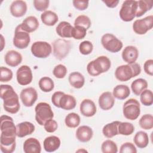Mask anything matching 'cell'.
Segmentation results:
<instances>
[{
  "label": "cell",
  "mask_w": 153,
  "mask_h": 153,
  "mask_svg": "<svg viewBox=\"0 0 153 153\" xmlns=\"http://www.w3.org/2000/svg\"><path fill=\"white\" fill-rule=\"evenodd\" d=\"M60 143V139L57 136H50L44 139L43 146L46 152H52L59 148Z\"/></svg>",
  "instance_id": "cb8c5ba5"
},
{
  "label": "cell",
  "mask_w": 153,
  "mask_h": 153,
  "mask_svg": "<svg viewBox=\"0 0 153 153\" xmlns=\"http://www.w3.org/2000/svg\"><path fill=\"white\" fill-rule=\"evenodd\" d=\"M101 150L103 153H117L118 152V147L114 141L108 139L102 143Z\"/></svg>",
  "instance_id": "f35d334b"
},
{
  "label": "cell",
  "mask_w": 153,
  "mask_h": 153,
  "mask_svg": "<svg viewBox=\"0 0 153 153\" xmlns=\"http://www.w3.org/2000/svg\"><path fill=\"white\" fill-rule=\"evenodd\" d=\"M130 94L129 87L126 85L120 84L115 86L113 90V96L119 100H124Z\"/></svg>",
  "instance_id": "4dcf8cb0"
},
{
  "label": "cell",
  "mask_w": 153,
  "mask_h": 153,
  "mask_svg": "<svg viewBox=\"0 0 153 153\" xmlns=\"http://www.w3.org/2000/svg\"><path fill=\"white\" fill-rule=\"evenodd\" d=\"M1 51H2L3 50V45L2 44H5V41L4 42V37L2 35H1Z\"/></svg>",
  "instance_id": "db71d44e"
},
{
  "label": "cell",
  "mask_w": 153,
  "mask_h": 153,
  "mask_svg": "<svg viewBox=\"0 0 153 153\" xmlns=\"http://www.w3.org/2000/svg\"><path fill=\"white\" fill-rule=\"evenodd\" d=\"M23 151L25 153H40L41 146L39 141L34 137L27 139L23 143Z\"/></svg>",
  "instance_id": "44dd1931"
},
{
  "label": "cell",
  "mask_w": 153,
  "mask_h": 153,
  "mask_svg": "<svg viewBox=\"0 0 153 153\" xmlns=\"http://www.w3.org/2000/svg\"><path fill=\"white\" fill-rule=\"evenodd\" d=\"M87 34V29L80 26H74L72 31V37L75 39H82Z\"/></svg>",
  "instance_id": "7bdbcfd3"
},
{
  "label": "cell",
  "mask_w": 153,
  "mask_h": 153,
  "mask_svg": "<svg viewBox=\"0 0 153 153\" xmlns=\"http://www.w3.org/2000/svg\"><path fill=\"white\" fill-rule=\"evenodd\" d=\"M123 60L128 64L136 62L139 56L137 48L133 45H128L124 48L121 54Z\"/></svg>",
  "instance_id": "9a60e30c"
},
{
  "label": "cell",
  "mask_w": 153,
  "mask_h": 153,
  "mask_svg": "<svg viewBox=\"0 0 153 153\" xmlns=\"http://www.w3.org/2000/svg\"><path fill=\"white\" fill-rule=\"evenodd\" d=\"M148 87V82L143 78H138L131 82V88L133 93L136 96H140V93L146 89Z\"/></svg>",
  "instance_id": "836d02e7"
},
{
  "label": "cell",
  "mask_w": 153,
  "mask_h": 153,
  "mask_svg": "<svg viewBox=\"0 0 153 153\" xmlns=\"http://www.w3.org/2000/svg\"><path fill=\"white\" fill-rule=\"evenodd\" d=\"M35 111L36 121L40 126H44L47 120L54 117L50 105L46 102L38 103L35 108Z\"/></svg>",
  "instance_id": "277c9868"
},
{
  "label": "cell",
  "mask_w": 153,
  "mask_h": 153,
  "mask_svg": "<svg viewBox=\"0 0 153 153\" xmlns=\"http://www.w3.org/2000/svg\"><path fill=\"white\" fill-rule=\"evenodd\" d=\"M80 117L75 112L68 114L65 119L66 126L69 128H75L78 127L80 123Z\"/></svg>",
  "instance_id": "d590c367"
},
{
  "label": "cell",
  "mask_w": 153,
  "mask_h": 153,
  "mask_svg": "<svg viewBox=\"0 0 153 153\" xmlns=\"http://www.w3.org/2000/svg\"><path fill=\"white\" fill-rule=\"evenodd\" d=\"M16 146V137L0 136L1 151L3 153H12L14 151Z\"/></svg>",
  "instance_id": "d6986e66"
},
{
  "label": "cell",
  "mask_w": 153,
  "mask_h": 153,
  "mask_svg": "<svg viewBox=\"0 0 153 153\" xmlns=\"http://www.w3.org/2000/svg\"><path fill=\"white\" fill-rule=\"evenodd\" d=\"M140 100L142 105L149 106L153 103V93L151 90L145 89L140 94Z\"/></svg>",
  "instance_id": "74e56055"
},
{
  "label": "cell",
  "mask_w": 153,
  "mask_h": 153,
  "mask_svg": "<svg viewBox=\"0 0 153 153\" xmlns=\"http://www.w3.org/2000/svg\"><path fill=\"white\" fill-rule=\"evenodd\" d=\"M81 114L86 117L94 116L97 111L96 106L94 102L88 99H84L79 106Z\"/></svg>",
  "instance_id": "2e32d148"
},
{
  "label": "cell",
  "mask_w": 153,
  "mask_h": 153,
  "mask_svg": "<svg viewBox=\"0 0 153 153\" xmlns=\"http://www.w3.org/2000/svg\"><path fill=\"white\" fill-rule=\"evenodd\" d=\"M93 136V131L91 127L87 126H81L76 131V137L81 142H87Z\"/></svg>",
  "instance_id": "7402d4cb"
},
{
  "label": "cell",
  "mask_w": 153,
  "mask_h": 153,
  "mask_svg": "<svg viewBox=\"0 0 153 153\" xmlns=\"http://www.w3.org/2000/svg\"><path fill=\"white\" fill-rule=\"evenodd\" d=\"M120 123L119 121H114L106 124L102 129L103 135L107 138H112L118 134V126Z\"/></svg>",
  "instance_id": "1f68e13d"
},
{
  "label": "cell",
  "mask_w": 153,
  "mask_h": 153,
  "mask_svg": "<svg viewBox=\"0 0 153 153\" xmlns=\"http://www.w3.org/2000/svg\"><path fill=\"white\" fill-rule=\"evenodd\" d=\"M32 54L37 58L44 59L48 57L52 52L51 45L45 41H36L31 46Z\"/></svg>",
  "instance_id": "8fae6325"
},
{
  "label": "cell",
  "mask_w": 153,
  "mask_h": 153,
  "mask_svg": "<svg viewBox=\"0 0 153 153\" xmlns=\"http://www.w3.org/2000/svg\"><path fill=\"white\" fill-rule=\"evenodd\" d=\"M140 72V66L137 63L123 65L117 68L115 71V76L120 81H127L139 75Z\"/></svg>",
  "instance_id": "7a4b0ae2"
},
{
  "label": "cell",
  "mask_w": 153,
  "mask_h": 153,
  "mask_svg": "<svg viewBox=\"0 0 153 153\" xmlns=\"http://www.w3.org/2000/svg\"><path fill=\"white\" fill-rule=\"evenodd\" d=\"M35 127L30 122L23 121L16 126V134L19 137H23L31 134L35 131Z\"/></svg>",
  "instance_id": "ffe728a7"
},
{
  "label": "cell",
  "mask_w": 153,
  "mask_h": 153,
  "mask_svg": "<svg viewBox=\"0 0 153 153\" xmlns=\"http://www.w3.org/2000/svg\"><path fill=\"white\" fill-rule=\"evenodd\" d=\"M17 82L21 85L29 84L33 79L32 72L27 65H22L17 69L16 72Z\"/></svg>",
  "instance_id": "5bb4252c"
},
{
  "label": "cell",
  "mask_w": 153,
  "mask_h": 153,
  "mask_svg": "<svg viewBox=\"0 0 153 153\" xmlns=\"http://www.w3.org/2000/svg\"><path fill=\"white\" fill-rule=\"evenodd\" d=\"M38 85L42 91L46 93L52 91L54 87V84L53 79L48 76L41 78L38 82Z\"/></svg>",
  "instance_id": "e575fe53"
},
{
  "label": "cell",
  "mask_w": 153,
  "mask_h": 153,
  "mask_svg": "<svg viewBox=\"0 0 153 153\" xmlns=\"http://www.w3.org/2000/svg\"><path fill=\"white\" fill-rule=\"evenodd\" d=\"M143 69L146 74L150 76L153 75V60L149 59L147 60L144 65H143Z\"/></svg>",
  "instance_id": "f907efd6"
},
{
  "label": "cell",
  "mask_w": 153,
  "mask_h": 153,
  "mask_svg": "<svg viewBox=\"0 0 153 153\" xmlns=\"http://www.w3.org/2000/svg\"><path fill=\"white\" fill-rule=\"evenodd\" d=\"M0 97L3 100L4 109L12 114H16L20 109L19 96L13 87L8 84H1Z\"/></svg>",
  "instance_id": "6da1fadb"
},
{
  "label": "cell",
  "mask_w": 153,
  "mask_h": 153,
  "mask_svg": "<svg viewBox=\"0 0 153 153\" xmlns=\"http://www.w3.org/2000/svg\"><path fill=\"white\" fill-rule=\"evenodd\" d=\"M20 98L22 103L25 106L31 107L38 99V93L34 88L27 87L21 91Z\"/></svg>",
  "instance_id": "4fadbf2b"
},
{
  "label": "cell",
  "mask_w": 153,
  "mask_h": 153,
  "mask_svg": "<svg viewBox=\"0 0 153 153\" xmlns=\"http://www.w3.org/2000/svg\"><path fill=\"white\" fill-rule=\"evenodd\" d=\"M53 74L54 76L57 78H63L67 74V68L65 65L62 64L57 65L54 68Z\"/></svg>",
  "instance_id": "f6af8a7d"
},
{
  "label": "cell",
  "mask_w": 153,
  "mask_h": 153,
  "mask_svg": "<svg viewBox=\"0 0 153 153\" xmlns=\"http://www.w3.org/2000/svg\"><path fill=\"white\" fill-rule=\"evenodd\" d=\"M44 129L45 130L48 132V133H53L54 132L58 127V124L56 122V121H55L54 120L52 119H50L48 120H47L44 125Z\"/></svg>",
  "instance_id": "c3c4849f"
},
{
  "label": "cell",
  "mask_w": 153,
  "mask_h": 153,
  "mask_svg": "<svg viewBox=\"0 0 153 153\" xmlns=\"http://www.w3.org/2000/svg\"><path fill=\"white\" fill-rule=\"evenodd\" d=\"M111 66V63L109 59L106 56H100L88 63L87 71L90 75L96 76L107 72Z\"/></svg>",
  "instance_id": "3957f363"
},
{
  "label": "cell",
  "mask_w": 153,
  "mask_h": 153,
  "mask_svg": "<svg viewBox=\"0 0 153 153\" xmlns=\"http://www.w3.org/2000/svg\"><path fill=\"white\" fill-rule=\"evenodd\" d=\"M134 131V127L133 124L128 122H121L118 126V134L128 136Z\"/></svg>",
  "instance_id": "8d00e7d4"
},
{
  "label": "cell",
  "mask_w": 153,
  "mask_h": 153,
  "mask_svg": "<svg viewBox=\"0 0 153 153\" xmlns=\"http://www.w3.org/2000/svg\"><path fill=\"white\" fill-rule=\"evenodd\" d=\"M101 43L104 48L111 53H117L123 48L121 41L111 33H105L101 38Z\"/></svg>",
  "instance_id": "8992f818"
},
{
  "label": "cell",
  "mask_w": 153,
  "mask_h": 153,
  "mask_svg": "<svg viewBox=\"0 0 153 153\" xmlns=\"http://www.w3.org/2000/svg\"><path fill=\"white\" fill-rule=\"evenodd\" d=\"M30 42L29 33L23 30L21 27V25L16 26L14 31V36L13 38L14 45L19 49H24L27 47Z\"/></svg>",
  "instance_id": "9c48e42d"
},
{
  "label": "cell",
  "mask_w": 153,
  "mask_h": 153,
  "mask_svg": "<svg viewBox=\"0 0 153 153\" xmlns=\"http://www.w3.org/2000/svg\"><path fill=\"white\" fill-rule=\"evenodd\" d=\"M91 22L90 18L85 15L78 16L75 20L74 26H80L85 27L87 30L91 26Z\"/></svg>",
  "instance_id": "60d3db41"
},
{
  "label": "cell",
  "mask_w": 153,
  "mask_h": 153,
  "mask_svg": "<svg viewBox=\"0 0 153 153\" xmlns=\"http://www.w3.org/2000/svg\"><path fill=\"white\" fill-rule=\"evenodd\" d=\"M153 26V16L150 15L142 19H137L133 23V29L138 35H144Z\"/></svg>",
  "instance_id": "7c38bea8"
},
{
  "label": "cell",
  "mask_w": 153,
  "mask_h": 153,
  "mask_svg": "<svg viewBox=\"0 0 153 153\" xmlns=\"http://www.w3.org/2000/svg\"><path fill=\"white\" fill-rule=\"evenodd\" d=\"M137 1H124L120 10V17L124 22H130L134 19L136 15Z\"/></svg>",
  "instance_id": "ba28073f"
},
{
  "label": "cell",
  "mask_w": 153,
  "mask_h": 153,
  "mask_svg": "<svg viewBox=\"0 0 153 153\" xmlns=\"http://www.w3.org/2000/svg\"><path fill=\"white\" fill-rule=\"evenodd\" d=\"M120 153H136L137 149L133 143L126 142L121 145L120 149Z\"/></svg>",
  "instance_id": "7dc6e473"
},
{
  "label": "cell",
  "mask_w": 153,
  "mask_h": 153,
  "mask_svg": "<svg viewBox=\"0 0 153 153\" xmlns=\"http://www.w3.org/2000/svg\"><path fill=\"white\" fill-rule=\"evenodd\" d=\"M140 127L145 130H150L153 127V116L151 114H145L139 120Z\"/></svg>",
  "instance_id": "ab89813d"
},
{
  "label": "cell",
  "mask_w": 153,
  "mask_h": 153,
  "mask_svg": "<svg viewBox=\"0 0 153 153\" xmlns=\"http://www.w3.org/2000/svg\"><path fill=\"white\" fill-rule=\"evenodd\" d=\"M74 7L80 11H83L86 10L88 7V1H78V0H74L72 1Z\"/></svg>",
  "instance_id": "681fc988"
},
{
  "label": "cell",
  "mask_w": 153,
  "mask_h": 153,
  "mask_svg": "<svg viewBox=\"0 0 153 153\" xmlns=\"http://www.w3.org/2000/svg\"><path fill=\"white\" fill-rule=\"evenodd\" d=\"M20 25L23 30L30 33L35 31L38 28L39 23L36 17L30 16L24 19Z\"/></svg>",
  "instance_id": "d4e9b609"
},
{
  "label": "cell",
  "mask_w": 153,
  "mask_h": 153,
  "mask_svg": "<svg viewBox=\"0 0 153 153\" xmlns=\"http://www.w3.org/2000/svg\"><path fill=\"white\" fill-rule=\"evenodd\" d=\"M4 60L7 65L11 67H16L21 63L22 56L17 51L10 50L5 54Z\"/></svg>",
  "instance_id": "603a6c76"
},
{
  "label": "cell",
  "mask_w": 153,
  "mask_h": 153,
  "mask_svg": "<svg viewBox=\"0 0 153 153\" xmlns=\"http://www.w3.org/2000/svg\"><path fill=\"white\" fill-rule=\"evenodd\" d=\"M65 93L60 91H56L53 93V94L51 96V102L57 108H60L59 107V100L60 97H62V96L63 94H64Z\"/></svg>",
  "instance_id": "816d5d0a"
},
{
  "label": "cell",
  "mask_w": 153,
  "mask_h": 153,
  "mask_svg": "<svg viewBox=\"0 0 153 153\" xmlns=\"http://www.w3.org/2000/svg\"><path fill=\"white\" fill-rule=\"evenodd\" d=\"M33 4L37 11H45L49 6L50 1L48 0H34Z\"/></svg>",
  "instance_id": "bcb514c9"
},
{
  "label": "cell",
  "mask_w": 153,
  "mask_h": 153,
  "mask_svg": "<svg viewBox=\"0 0 153 153\" xmlns=\"http://www.w3.org/2000/svg\"><path fill=\"white\" fill-rule=\"evenodd\" d=\"M103 2L109 8H115L119 3L118 0H106L103 1Z\"/></svg>",
  "instance_id": "f5cc1de1"
},
{
  "label": "cell",
  "mask_w": 153,
  "mask_h": 153,
  "mask_svg": "<svg viewBox=\"0 0 153 153\" xmlns=\"http://www.w3.org/2000/svg\"><path fill=\"white\" fill-rule=\"evenodd\" d=\"M93 50V44L89 41H84L79 44V50L83 55L90 54Z\"/></svg>",
  "instance_id": "b9f144b4"
},
{
  "label": "cell",
  "mask_w": 153,
  "mask_h": 153,
  "mask_svg": "<svg viewBox=\"0 0 153 153\" xmlns=\"http://www.w3.org/2000/svg\"><path fill=\"white\" fill-rule=\"evenodd\" d=\"M123 112L124 117L130 120H136L140 114V106L138 100L131 98L123 105Z\"/></svg>",
  "instance_id": "5b68a950"
},
{
  "label": "cell",
  "mask_w": 153,
  "mask_h": 153,
  "mask_svg": "<svg viewBox=\"0 0 153 153\" xmlns=\"http://www.w3.org/2000/svg\"><path fill=\"white\" fill-rule=\"evenodd\" d=\"M10 13L15 17L23 16L27 11V4L25 1L16 0L13 1L10 5Z\"/></svg>",
  "instance_id": "e0dca14e"
},
{
  "label": "cell",
  "mask_w": 153,
  "mask_h": 153,
  "mask_svg": "<svg viewBox=\"0 0 153 153\" xmlns=\"http://www.w3.org/2000/svg\"><path fill=\"white\" fill-rule=\"evenodd\" d=\"M98 102L99 105L102 109L107 111L111 109L114 106L115 103V99L111 92L105 91L100 94L99 97Z\"/></svg>",
  "instance_id": "ac0fdd59"
},
{
  "label": "cell",
  "mask_w": 153,
  "mask_h": 153,
  "mask_svg": "<svg viewBox=\"0 0 153 153\" xmlns=\"http://www.w3.org/2000/svg\"><path fill=\"white\" fill-rule=\"evenodd\" d=\"M133 142L139 148H145L149 143L148 135L143 131H139L135 134Z\"/></svg>",
  "instance_id": "d6a6232c"
},
{
  "label": "cell",
  "mask_w": 153,
  "mask_h": 153,
  "mask_svg": "<svg viewBox=\"0 0 153 153\" xmlns=\"http://www.w3.org/2000/svg\"><path fill=\"white\" fill-rule=\"evenodd\" d=\"M73 28L74 27L70 23L63 21L58 24L56 31L57 35L62 38H71L72 37Z\"/></svg>",
  "instance_id": "484cf974"
},
{
  "label": "cell",
  "mask_w": 153,
  "mask_h": 153,
  "mask_svg": "<svg viewBox=\"0 0 153 153\" xmlns=\"http://www.w3.org/2000/svg\"><path fill=\"white\" fill-rule=\"evenodd\" d=\"M68 80L71 86L75 88H82L85 83L84 76L79 72L71 73L69 75Z\"/></svg>",
  "instance_id": "83f0119b"
},
{
  "label": "cell",
  "mask_w": 153,
  "mask_h": 153,
  "mask_svg": "<svg viewBox=\"0 0 153 153\" xmlns=\"http://www.w3.org/2000/svg\"><path fill=\"white\" fill-rule=\"evenodd\" d=\"M59 107L64 110H71L75 108L76 100L75 98L70 94H64L60 99Z\"/></svg>",
  "instance_id": "4316f807"
},
{
  "label": "cell",
  "mask_w": 153,
  "mask_h": 153,
  "mask_svg": "<svg viewBox=\"0 0 153 153\" xmlns=\"http://www.w3.org/2000/svg\"><path fill=\"white\" fill-rule=\"evenodd\" d=\"M0 81L1 82H8L11 80L13 78V74L11 69L8 68L1 66L0 68Z\"/></svg>",
  "instance_id": "ee69618b"
},
{
  "label": "cell",
  "mask_w": 153,
  "mask_h": 153,
  "mask_svg": "<svg viewBox=\"0 0 153 153\" xmlns=\"http://www.w3.org/2000/svg\"><path fill=\"white\" fill-rule=\"evenodd\" d=\"M42 22L46 26H54L59 20L57 14L50 10H47L43 12L41 15Z\"/></svg>",
  "instance_id": "f546056e"
},
{
  "label": "cell",
  "mask_w": 153,
  "mask_h": 153,
  "mask_svg": "<svg viewBox=\"0 0 153 153\" xmlns=\"http://www.w3.org/2000/svg\"><path fill=\"white\" fill-rule=\"evenodd\" d=\"M153 6V1L152 0H139L137 1L136 11L135 17H139L143 16L146 12L149 11Z\"/></svg>",
  "instance_id": "f1b7e54d"
},
{
  "label": "cell",
  "mask_w": 153,
  "mask_h": 153,
  "mask_svg": "<svg viewBox=\"0 0 153 153\" xmlns=\"http://www.w3.org/2000/svg\"><path fill=\"white\" fill-rule=\"evenodd\" d=\"M1 135L5 137H16V126L14 125L13 119L8 115L1 116Z\"/></svg>",
  "instance_id": "30bf717a"
},
{
  "label": "cell",
  "mask_w": 153,
  "mask_h": 153,
  "mask_svg": "<svg viewBox=\"0 0 153 153\" xmlns=\"http://www.w3.org/2000/svg\"><path fill=\"white\" fill-rule=\"evenodd\" d=\"M71 49V42L68 40L59 38L53 43V55L58 60L63 59L68 54Z\"/></svg>",
  "instance_id": "52a82bcc"
}]
</instances>
